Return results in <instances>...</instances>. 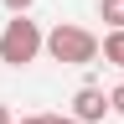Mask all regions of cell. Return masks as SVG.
<instances>
[{
  "label": "cell",
  "instance_id": "cell-8",
  "mask_svg": "<svg viewBox=\"0 0 124 124\" xmlns=\"http://www.w3.org/2000/svg\"><path fill=\"white\" fill-rule=\"evenodd\" d=\"M46 124H78L72 114H46Z\"/></svg>",
  "mask_w": 124,
  "mask_h": 124
},
{
  "label": "cell",
  "instance_id": "cell-3",
  "mask_svg": "<svg viewBox=\"0 0 124 124\" xmlns=\"http://www.w3.org/2000/svg\"><path fill=\"white\" fill-rule=\"evenodd\" d=\"M103 114H108V98H103V88L83 83V88L72 93V119H78V124H98Z\"/></svg>",
  "mask_w": 124,
  "mask_h": 124
},
{
  "label": "cell",
  "instance_id": "cell-4",
  "mask_svg": "<svg viewBox=\"0 0 124 124\" xmlns=\"http://www.w3.org/2000/svg\"><path fill=\"white\" fill-rule=\"evenodd\" d=\"M98 52H103V62H114V67H124V31H108V36L98 41Z\"/></svg>",
  "mask_w": 124,
  "mask_h": 124
},
{
  "label": "cell",
  "instance_id": "cell-9",
  "mask_svg": "<svg viewBox=\"0 0 124 124\" xmlns=\"http://www.w3.org/2000/svg\"><path fill=\"white\" fill-rule=\"evenodd\" d=\"M0 124H16V119H10V108H5V103H0Z\"/></svg>",
  "mask_w": 124,
  "mask_h": 124
},
{
  "label": "cell",
  "instance_id": "cell-6",
  "mask_svg": "<svg viewBox=\"0 0 124 124\" xmlns=\"http://www.w3.org/2000/svg\"><path fill=\"white\" fill-rule=\"evenodd\" d=\"M31 5H36V0H5V10H10V16H26Z\"/></svg>",
  "mask_w": 124,
  "mask_h": 124
},
{
  "label": "cell",
  "instance_id": "cell-1",
  "mask_svg": "<svg viewBox=\"0 0 124 124\" xmlns=\"http://www.w3.org/2000/svg\"><path fill=\"white\" fill-rule=\"evenodd\" d=\"M52 62H62V67H88L93 57H98V36H93L88 26H72V21H57L52 31H46V46H41Z\"/></svg>",
  "mask_w": 124,
  "mask_h": 124
},
{
  "label": "cell",
  "instance_id": "cell-5",
  "mask_svg": "<svg viewBox=\"0 0 124 124\" xmlns=\"http://www.w3.org/2000/svg\"><path fill=\"white\" fill-rule=\"evenodd\" d=\"M98 21H108V31H124V0H98Z\"/></svg>",
  "mask_w": 124,
  "mask_h": 124
},
{
  "label": "cell",
  "instance_id": "cell-2",
  "mask_svg": "<svg viewBox=\"0 0 124 124\" xmlns=\"http://www.w3.org/2000/svg\"><path fill=\"white\" fill-rule=\"evenodd\" d=\"M41 46H46V36H41L36 21H26V16H10V21H5V31H0V62L26 67V62L41 57Z\"/></svg>",
  "mask_w": 124,
  "mask_h": 124
},
{
  "label": "cell",
  "instance_id": "cell-10",
  "mask_svg": "<svg viewBox=\"0 0 124 124\" xmlns=\"http://www.w3.org/2000/svg\"><path fill=\"white\" fill-rule=\"evenodd\" d=\"M21 124H46V114H31V119H21Z\"/></svg>",
  "mask_w": 124,
  "mask_h": 124
},
{
  "label": "cell",
  "instance_id": "cell-7",
  "mask_svg": "<svg viewBox=\"0 0 124 124\" xmlns=\"http://www.w3.org/2000/svg\"><path fill=\"white\" fill-rule=\"evenodd\" d=\"M108 108H114V114H124V83H119L114 93H108Z\"/></svg>",
  "mask_w": 124,
  "mask_h": 124
}]
</instances>
